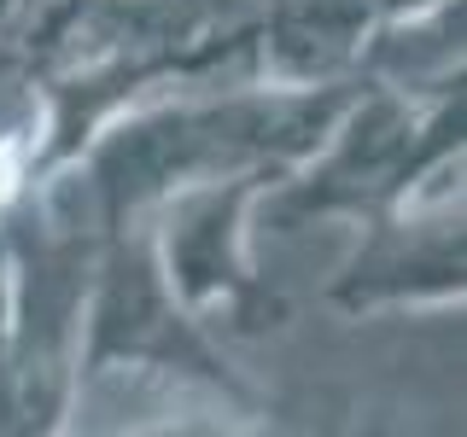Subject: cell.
Returning <instances> with one entry per match:
<instances>
[{
	"instance_id": "cell-1",
	"label": "cell",
	"mask_w": 467,
	"mask_h": 437,
	"mask_svg": "<svg viewBox=\"0 0 467 437\" xmlns=\"http://www.w3.org/2000/svg\"><path fill=\"white\" fill-rule=\"evenodd\" d=\"M362 76L327 87H275L245 76L240 87L182 94L164 106H123L65 158L58 181L82 198L99 228L146 222L164 198L228 175H286L333 128Z\"/></svg>"
},
{
	"instance_id": "cell-2",
	"label": "cell",
	"mask_w": 467,
	"mask_h": 437,
	"mask_svg": "<svg viewBox=\"0 0 467 437\" xmlns=\"http://www.w3.org/2000/svg\"><path fill=\"white\" fill-rule=\"evenodd\" d=\"M462 87L403 94L386 82H357L333 128L286 175H275L257 198V222L298 233L316 222H374L432 193L450 169H462Z\"/></svg>"
},
{
	"instance_id": "cell-3",
	"label": "cell",
	"mask_w": 467,
	"mask_h": 437,
	"mask_svg": "<svg viewBox=\"0 0 467 437\" xmlns=\"http://www.w3.org/2000/svg\"><path fill=\"white\" fill-rule=\"evenodd\" d=\"M106 373H152V379H170V385L211 391V397H223L228 408H245V414L263 408V391L228 361L223 332L211 320H199L164 280L146 222L111 228L106 245H99L94 280H88L77 385Z\"/></svg>"
},
{
	"instance_id": "cell-4",
	"label": "cell",
	"mask_w": 467,
	"mask_h": 437,
	"mask_svg": "<svg viewBox=\"0 0 467 437\" xmlns=\"http://www.w3.org/2000/svg\"><path fill=\"white\" fill-rule=\"evenodd\" d=\"M275 175H228V181H204L187 193L164 198L146 216L152 251L175 298L199 320L234 339H257V332L286 327V298L257 274L252 257V228H257V198Z\"/></svg>"
},
{
	"instance_id": "cell-5",
	"label": "cell",
	"mask_w": 467,
	"mask_h": 437,
	"mask_svg": "<svg viewBox=\"0 0 467 437\" xmlns=\"http://www.w3.org/2000/svg\"><path fill=\"white\" fill-rule=\"evenodd\" d=\"M357 251L327 280V303L345 315L427 310L462 303L467 286V233H462V181L409 198L403 210L357 228Z\"/></svg>"
},
{
	"instance_id": "cell-6",
	"label": "cell",
	"mask_w": 467,
	"mask_h": 437,
	"mask_svg": "<svg viewBox=\"0 0 467 437\" xmlns=\"http://www.w3.org/2000/svg\"><path fill=\"white\" fill-rule=\"evenodd\" d=\"M379 0H257L245 76L275 87H327L362 76Z\"/></svg>"
}]
</instances>
